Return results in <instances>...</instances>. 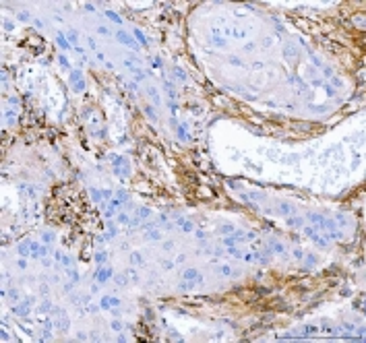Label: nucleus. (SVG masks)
I'll list each match as a JSON object with an SVG mask.
<instances>
[{"mask_svg":"<svg viewBox=\"0 0 366 343\" xmlns=\"http://www.w3.org/2000/svg\"><path fill=\"white\" fill-rule=\"evenodd\" d=\"M116 37H118V41H120V43H126V46L135 48V50L139 48V46H137V41H135L133 37H130L128 33H124V31H118V33H116Z\"/></svg>","mask_w":366,"mask_h":343,"instance_id":"1","label":"nucleus"},{"mask_svg":"<svg viewBox=\"0 0 366 343\" xmlns=\"http://www.w3.org/2000/svg\"><path fill=\"white\" fill-rule=\"evenodd\" d=\"M306 219H310V223L315 225V227L323 230V221H325V217H323V215H319V213H308V215H306Z\"/></svg>","mask_w":366,"mask_h":343,"instance_id":"2","label":"nucleus"},{"mask_svg":"<svg viewBox=\"0 0 366 343\" xmlns=\"http://www.w3.org/2000/svg\"><path fill=\"white\" fill-rule=\"evenodd\" d=\"M110 277H112V271H110V269H99L97 275H95V279L101 281V283H103V281H108Z\"/></svg>","mask_w":366,"mask_h":343,"instance_id":"3","label":"nucleus"},{"mask_svg":"<svg viewBox=\"0 0 366 343\" xmlns=\"http://www.w3.org/2000/svg\"><path fill=\"white\" fill-rule=\"evenodd\" d=\"M184 279H186V281H193V279H195V281H199V283H201V277H199V273H197L195 269L184 271Z\"/></svg>","mask_w":366,"mask_h":343,"instance_id":"4","label":"nucleus"},{"mask_svg":"<svg viewBox=\"0 0 366 343\" xmlns=\"http://www.w3.org/2000/svg\"><path fill=\"white\" fill-rule=\"evenodd\" d=\"M101 308H110V306H118L120 302L116 300V298H101Z\"/></svg>","mask_w":366,"mask_h":343,"instance_id":"5","label":"nucleus"},{"mask_svg":"<svg viewBox=\"0 0 366 343\" xmlns=\"http://www.w3.org/2000/svg\"><path fill=\"white\" fill-rule=\"evenodd\" d=\"M287 225H292V227H304V217H290V219H287Z\"/></svg>","mask_w":366,"mask_h":343,"instance_id":"6","label":"nucleus"},{"mask_svg":"<svg viewBox=\"0 0 366 343\" xmlns=\"http://www.w3.org/2000/svg\"><path fill=\"white\" fill-rule=\"evenodd\" d=\"M128 172H130V168H128V163H122L120 168L116 165V176L120 174V176H128Z\"/></svg>","mask_w":366,"mask_h":343,"instance_id":"7","label":"nucleus"},{"mask_svg":"<svg viewBox=\"0 0 366 343\" xmlns=\"http://www.w3.org/2000/svg\"><path fill=\"white\" fill-rule=\"evenodd\" d=\"M56 39H58V46H60V48H64V50L71 48V46H68V41L64 39V35H62V33H58V35H56Z\"/></svg>","mask_w":366,"mask_h":343,"instance_id":"8","label":"nucleus"},{"mask_svg":"<svg viewBox=\"0 0 366 343\" xmlns=\"http://www.w3.org/2000/svg\"><path fill=\"white\" fill-rule=\"evenodd\" d=\"M29 248H31V242H25V244H21L19 246V254H23V256H29Z\"/></svg>","mask_w":366,"mask_h":343,"instance_id":"9","label":"nucleus"},{"mask_svg":"<svg viewBox=\"0 0 366 343\" xmlns=\"http://www.w3.org/2000/svg\"><path fill=\"white\" fill-rule=\"evenodd\" d=\"M79 81H83V79H81V70H73V75H71V83L75 85V83H79Z\"/></svg>","mask_w":366,"mask_h":343,"instance_id":"10","label":"nucleus"},{"mask_svg":"<svg viewBox=\"0 0 366 343\" xmlns=\"http://www.w3.org/2000/svg\"><path fill=\"white\" fill-rule=\"evenodd\" d=\"M93 198H95V200H101V198H110V192H108V190H106V192H95V190H93Z\"/></svg>","mask_w":366,"mask_h":343,"instance_id":"11","label":"nucleus"},{"mask_svg":"<svg viewBox=\"0 0 366 343\" xmlns=\"http://www.w3.org/2000/svg\"><path fill=\"white\" fill-rule=\"evenodd\" d=\"M323 230H329V232L335 230V221H333V219H325V221H323Z\"/></svg>","mask_w":366,"mask_h":343,"instance_id":"12","label":"nucleus"},{"mask_svg":"<svg viewBox=\"0 0 366 343\" xmlns=\"http://www.w3.org/2000/svg\"><path fill=\"white\" fill-rule=\"evenodd\" d=\"M135 37L141 41L143 46H147V39H145V35H143V31H141V29H135Z\"/></svg>","mask_w":366,"mask_h":343,"instance_id":"13","label":"nucleus"},{"mask_svg":"<svg viewBox=\"0 0 366 343\" xmlns=\"http://www.w3.org/2000/svg\"><path fill=\"white\" fill-rule=\"evenodd\" d=\"M106 17H108V19H112L114 23H122V19H120L116 13H112V11H106Z\"/></svg>","mask_w":366,"mask_h":343,"instance_id":"14","label":"nucleus"},{"mask_svg":"<svg viewBox=\"0 0 366 343\" xmlns=\"http://www.w3.org/2000/svg\"><path fill=\"white\" fill-rule=\"evenodd\" d=\"M178 223L182 225V230H184V232H193V223H188V221H184V219H180Z\"/></svg>","mask_w":366,"mask_h":343,"instance_id":"15","label":"nucleus"},{"mask_svg":"<svg viewBox=\"0 0 366 343\" xmlns=\"http://www.w3.org/2000/svg\"><path fill=\"white\" fill-rule=\"evenodd\" d=\"M236 240H238L236 234H232V236H228V238L223 240V244H225V246H232V244H236Z\"/></svg>","mask_w":366,"mask_h":343,"instance_id":"16","label":"nucleus"},{"mask_svg":"<svg viewBox=\"0 0 366 343\" xmlns=\"http://www.w3.org/2000/svg\"><path fill=\"white\" fill-rule=\"evenodd\" d=\"M120 205H122V200H120V198H112V200H110V211H114V209H118Z\"/></svg>","mask_w":366,"mask_h":343,"instance_id":"17","label":"nucleus"},{"mask_svg":"<svg viewBox=\"0 0 366 343\" xmlns=\"http://www.w3.org/2000/svg\"><path fill=\"white\" fill-rule=\"evenodd\" d=\"M271 246H273V250H275V252H279V254H281V252H285V246H283V244H279V242H273Z\"/></svg>","mask_w":366,"mask_h":343,"instance_id":"18","label":"nucleus"},{"mask_svg":"<svg viewBox=\"0 0 366 343\" xmlns=\"http://www.w3.org/2000/svg\"><path fill=\"white\" fill-rule=\"evenodd\" d=\"M137 215H139V217H151V211L143 207V209H139V211H137Z\"/></svg>","mask_w":366,"mask_h":343,"instance_id":"19","label":"nucleus"},{"mask_svg":"<svg viewBox=\"0 0 366 343\" xmlns=\"http://www.w3.org/2000/svg\"><path fill=\"white\" fill-rule=\"evenodd\" d=\"M285 54H287V58H294V56H296V48H294V46H287V48H285Z\"/></svg>","mask_w":366,"mask_h":343,"instance_id":"20","label":"nucleus"},{"mask_svg":"<svg viewBox=\"0 0 366 343\" xmlns=\"http://www.w3.org/2000/svg\"><path fill=\"white\" fill-rule=\"evenodd\" d=\"M83 89H85V81H79V83H75V91H77V93H81Z\"/></svg>","mask_w":366,"mask_h":343,"instance_id":"21","label":"nucleus"},{"mask_svg":"<svg viewBox=\"0 0 366 343\" xmlns=\"http://www.w3.org/2000/svg\"><path fill=\"white\" fill-rule=\"evenodd\" d=\"M178 137H180V139H182V141H188V135H186V130H184V128H182V126H180V128H178Z\"/></svg>","mask_w":366,"mask_h":343,"instance_id":"22","label":"nucleus"},{"mask_svg":"<svg viewBox=\"0 0 366 343\" xmlns=\"http://www.w3.org/2000/svg\"><path fill=\"white\" fill-rule=\"evenodd\" d=\"M147 238H149V240H159L161 236H159V232H149V234H147Z\"/></svg>","mask_w":366,"mask_h":343,"instance_id":"23","label":"nucleus"},{"mask_svg":"<svg viewBox=\"0 0 366 343\" xmlns=\"http://www.w3.org/2000/svg\"><path fill=\"white\" fill-rule=\"evenodd\" d=\"M17 314H27L29 312V306H21V308H15Z\"/></svg>","mask_w":366,"mask_h":343,"instance_id":"24","label":"nucleus"},{"mask_svg":"<svg viewBox=\"0 0 366 343\" xmlns=\"http://www.w3.org/2000/svg\"><path fill=\"white\" fill-rule=\"evenodd\" d=\"M95 260H97V262H103V260H106V252H97V254H95Z\"/></svg>","mask_w":366,"mask_h":343,"instance_id":"25","label":"nucleus"},{"mask_svg":"<svg viewBox=\"0 0 366 343\" xmlns=\"http://www.w3.org/2000/svg\"><path fill=\"white\" fill-rule=\"evenodd\" d=\"M219 232H221V234H228V232H234V227H232V225H221Z\"/></svg>","mask_w":366,"mask_h":343,"instance_id":"26","label":"nucleus"},{"mask_svg":"<svg viewBox=\"0 0 366 343\" xmlns=\"http://www.w3.org/2000/svg\"><path fill=\"white\" fill-rule=\"evenodd\" d=\"M118 223H130V221H128V217H126L124 213H120V215H118Z\"/></svg>","mask_w":366,"mask_h":343,"instance_id":"27","label":"nucleus"},{"mask_svg":"<svg viewBox=\"0 0 366 343\" xmlns=\"http://www.w3.org/2000/svg\"><path fill=\"white\" fill-rule=\"evenodd\" d=\"M149 95L153 97V101H155V103H159V95L155 93V89H149Z\"/></svg>","mask_w":366,"mask_h":343,"instance_id":"28","label":"nucleus"},{"mask_svg":"<svg viewBox=\"0 0 366 343\" xmlns=\"http://www.w3.org/2000/svg\"><path fill=\"white\" fill-rule=\"evenodd\" d=\"M279 213L287 215V213H290V207H287V205H283V203H281V205H279Z\"/></svg>","mask_w":366,"mask_h":343,"instance_id":"29","label":"nucleus"},{"mask_svg":"<svg viewBox=\"0 0 366 343\" xmlns=\"http://www.w3.org/2000/svg\"><path fill=\"white\" fill-rule=\"evenodd\" d=\"M176 75H178V77L182 79V81H186V73H184V70H182V68H176Z\"/></svg>","mask_w":366,"mask_h":343,"instance_id":"30","label":"nucleus"},{"mask_svg":"<svg viewBox=\"0 0 366 343\" xmlns=\"http://www.w3.org/2000/svg\"><path fill=\"white\" fill-rule=\"evenodd\" d=\"M68 39H71V43H77V33L75 31H68Z\"/></svg>","mask_w":366,"mask_h":343,"instance_id":"31","label":"nucleus"},{"mask_svg":"<svg viewBox=\"0 0 366 343\" xmlns=\"http://www.w3.org/2000/svg\"><path fill=\"white\" fill-rule=\"evenodd\" d=\"M230 254H232V256H240V250L234 248V246H230Z\"/></svg>","mask_w":366,"mask_h":343,"instance_id":"32","label":"nucleus"},{"mask_svg":"<svg viewBox=\"0 0 366 343\" xmlns=\"http://www.w3.org/2000/svg\"><path fill=\"white\" fill-rule=\"evenodd\" d=\"M112 329H114V331H120V329H122V322L114 320V322H112Z\"/></svg>","mask_w":366,"mask_h":343,"instance_id":"33","label":"nucleus"},{"mask_svg":"<svg viewBox=\"0 0 366 343\" xmlns=\"http://www.w3.org/2000/svg\"><path fill=\"white\" fill-rule=\"evenodd\" d=\"M52 238H54V236H52V234H48V232L43 234V242H46V244H48V242H52Z\"/></svg>","mask_w":366,"mask_h":343,"instance_id":"34","label":"nucleus"},{"mask_svg":"<svg viewBox=\"0 0 366 343\" xmlns=\"http://www.w3.org/2000/svg\"><path fill=\"white\" fill-rule=\"evenodd\" d=\"M145 112H147V114H149V116H151V118H153V120H157V114H155V112H153V110H151V108H147V110H145Z\"/></svg>","mask_w":366,"mask_h":343,"instance_id":"35","label":"nucleus"},{"mask_svg":"<svg viewBox=\"0 0 366 343\" xmlns=\"http://www.w3.org/2000/svg\"><path fill=\"white\" fill-rule=\"evenodd\" d=\"M302 256H304L302 250H300V248H296V250H294V258H302Z\"/></svg>","mask_w":366,"mask_h":343,"instance_id":"36","label":"nucleus"},{"mask_svg":"<svg viewBox=\"0 0 366 343\" xmlns=\"http://www.w3.org/2000/svg\"><path fill=\"white\" fill-rule=\"evenodd\" d=\"M58 60H60V64H62V66H64V68H68V60H66V58H64V56H60V58H58Z\"/></svg>","mask_w":366,"mask_h":343,"instance_id":"37","label":"nucleus"},{"mask_svg":"<svg viewBox=\"0 0 366 343\" xmlns=\"http://www.w3.org/2000/svg\"><path fill=\"white\" fill-rule=\"evenodd\" d=\"M221 273H223V275H230L232 269H230V267H221Z\"/></svg>","mask_w":366,"mask_h":343,"instance_id":"38","label":"nucleus"},{"mask_svg":"<svg viewBox=\"0 0 366 343\" xmlns=\"http://www.w3.org/2000/svg\"><path fill=\"white\" fill-rule=\"evenodd\" d=\"M315 262H317L315 256H308V258H306V265H315Z\"/></svg>","mask_w":366,"mask_h":343,"instance_id":"39","label":"nucleus"},{"mask_svg":"<svg viewBox=\"0 0 366 343\" xmlns=\"http://www.w3.org/2000/svg\"><path fill=\"white\" fill-rule=\"evenodd\" d=\"M19 19H21V21H27V19H29V15H27V13H21V15H19Z\"/></svg>","mask_w":366,"mask_h":343,"instance_id":"40","label":"nucleus"},{"mask_svg":"<svg viewBox=\"0 0 366 343\" xmlns=\"http://www.w3.org/2000/svg\"><path fill=\"white\" fill-rule=\"evenodd\" d=\"M133 262H141V256H139V254H137V252H135V254H133Z\"/></svg>","mask_w":366,"mask_h":343,"instance_id":"41","label":"nucleus"},{"mask_svg":"<svg viewBox=\"0 0 366 343\" xmlns=\"http://www.w3.org/2000/svg\"><path fill=\"white\" fill-rule=\"evenodd\" d=\"M116 281H118V283H122V285H124V283H126V277H116Z\"/></svg>","mask_w":366,"mask_h":343,"instance_id":"42","label":"nucleus"}]
</instances>
